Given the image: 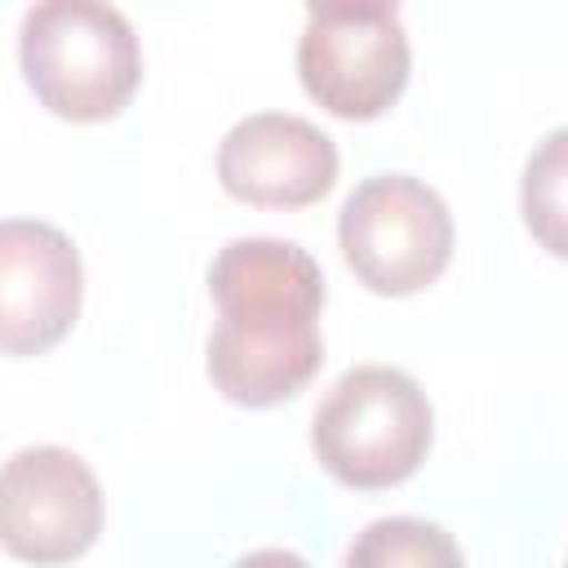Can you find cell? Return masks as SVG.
<instances>
[{
	"label": "cell",
	"instance_id": "1",
	"mask_svg": "<svg viewBox=\"0 0 568 568\" xmlns=\"http://www.w3.org/2000/svg\"><path fill=\"white\" fill-rule=\"evenodd\" d=\"M209 293L217 328L204 364L231 404H284L320 373L324 275L302 244L271 235L231 240L209 266Z\"/></svg>",
	"mask_w": 568,
	"mask_h": 568
},
{
	"label": "cell",
	"instance_id": "2",
	"mask_svg": "<svg viewBox=\"0 0 568 568\" xmlns=\"http://www.w3.org/2000/svg\"><path fill=\"white\" fill-rule=\"evenodd\" d=\"M18 62L44 111L98 124L129 106L142 80V49L129 18L98 0H44L22 13Z\"/></svg>",
	"mask_w": 568,
	"mask_h": 568
},
{
	"label": "cell",
	"instance_id": "3",
	"mask_svg": "<svg viewBox=\"0 0 568 568\" xmlns=\"http://www.w3.org/2000/svg\"><path fill=\"white\" fill-rule=\"evenodd\" d=\"M435 439L426 390L390 364H355L320 399L311 448L346 488H390L417 475Z\"/></svg>",
	"mask_w": 568,
	"mask_h": 568
},
{
	"label": "cell",
	"instance_id": "4",
	"mask_svg": "<svg viewBox=\"0 0 568 568\" xmlns=\"http://www.w3.org/2000/svg\"><path fill=\"white\" fill-rule=\"evenodd\" d=\"M453 213L435 186L413 173L364 178L337 213V244L355 280L382 297H408L435 284L453 257Z\"/></svg>",
	"mask_w": 568,
	"mask_h": 568
},
{
	"label": "cell",
	"instance_id": "5",
	"mask_svg": "<svg viewBox=\"0 0 568 568\" xmlns=\"http://www.w3.org/2000/svg\"><path fill=\"white\" fill-rule=\"evenodd\" d=\"M408 31L395 4L328 0L306 9L297 40L302 89L342 120H377L408 84Z\"/></svg>",
	"mask_w": 568,
	"mask_h": 568
},
{
	"label": "cell",
	"instance_id": "6",
	"mask_svg": "<svg viewBox=\"0 0 568 568\" xmlns=\"http://www.w3.org/2000/svg\"><path fill=\"white\" fill-rule=\"evenodd\" d=\"M102 532V488L62 444L18 448L0 466V546L22 564H71Z\"/></svg>",
	"mask_w": 568,
	"mask_h": 568
},
{
	"label": "cell",
	"instance_id": "7",
	"mask_svg": "<svg viewBox=\"0 0 568 568\" xmlns=\"http://www.w3.org/2000/svg\"><path fill=\"white\" fill-rule=\"evenodd\" d=\"M84 266L67 231L40 217L0 222V351L44 355L80 320Z\"/></svg>",
	"mask_w": 568,
	"mask_h": 568
},
{
	"label": "cell",
	"instance_id": "8",
	"mask_svg": "<svg viewBox=\"0 0 568 568\" xmlns=\"http://www.w3.org/2000/svg\"><path fill=\"white\" fill-rule=\"evenodd\" d=\"M217 182L257 209H306L337 182V142L302 115L253 111L226 129Z\"/></svg>",
	"mask_w": 568,
	"mask_h": 568
},
{
	"label": "cell",
	"instance_id": "9",
	"mask_svg": "<svg viewBox=\"0 0 568 568\" xmlns=\"http://www.w3.org/2000/svg\"><path fill=\"white\" fill-rule=\"evenodd\" d=\"M346 568H466L448 528L417 515H386L355 532Z\"/></svg>",
	"mask_w": 568,
	"mask_h": 568
},
{
	"label": "cell",
	"instance_id": "10",
	"mask_svg": "<svg viewBox=\"0 0 568 568\" xmlns=\"http://www.w3.org/2000/svg\"><path fill=\"white\" fill-rule=\"evenodd\" d=\"M528 231L559 257L564 253V129H555L524 169Z\"/></svg>",
	"mask_w": 568,
	"mask_h": 568
},
{
	"label": "cell",
	"instance_id": "11",
	"mask_svg": "<svg viewBox=\"0 0 568 568\" xmlns=\"http://www.w3.org/2000/svg\"><path fill=\"white\" fill-rule=\"evenodd\" d=\"M235 568H311V564L302 555H293V550L262 546V550H248L244 559H235Z\"/></svg>",
	"mask_w": 568,
	"mask_h": 568
}]
</instances>
